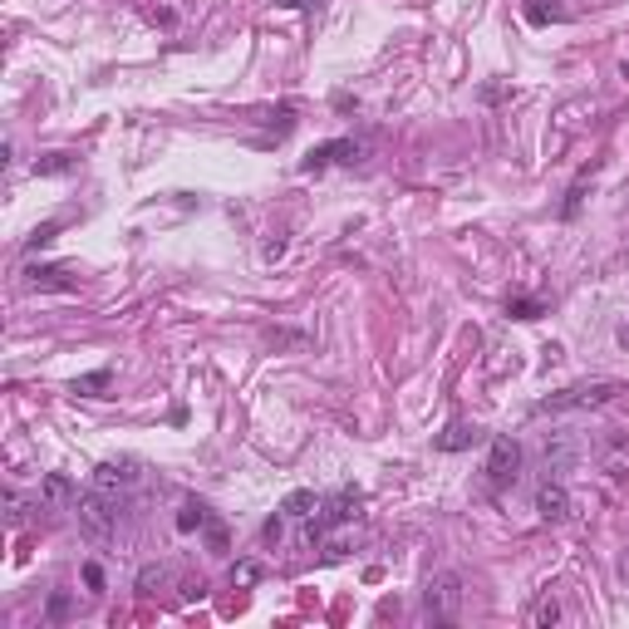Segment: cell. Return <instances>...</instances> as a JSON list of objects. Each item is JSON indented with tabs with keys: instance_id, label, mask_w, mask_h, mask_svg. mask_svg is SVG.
<instances>
[{
	"instance_id": "cell-1",
	"label": "cell",
	"mask_w": 629,
	"mask_h": 629,
	"mask_svg": "<svg viewBox=\"0 0 629 629\" xmlns=\"http://www.w3.org/2000/svg\"><path fill=\"white\" fill-rule=\"evenodd\" d=\"M119 511H123V501L109 497V492H99V487L79 492V501H75L79 531H84L89 541H109L113 531H119Z\"/></svg>"
},
{
	"instance_id": "cell-2",
	"label": "cell",
	"mask_w": 629,
	"mask_h": 629,
	"mask_svg": "<svg viewBox=\"0 0 629 629\" xmlns=\"http://www.w3.org/2000/svg\"><path fill=\"white\" fill-rule=\"evenodd\" d=\"M625 394V384L615 379H595V384H571V389H555L536 403V413H571V408H605Z\"/></svg>"
},
{
	"instance_id": "cell-3",
	"label": "cell",
	"mask_w": 629,
	"mask_h": 629,
	"mask_svg": "<svg viewBox=\"0 0 629 629\" xmlns=\"http://www.w3.org/2000/svg\"><path fill=\"white\" fill-rule=\"evenodd\" d=\"M359 507H364V492L359 487H340L334 497H324L320 511L306 521V541H324L334 527H350V521L359 517Z\"/></svg>"
},
{
	"instance_id": "cell-4",
	"label": "cell",
	"mask_w": 629,
	"mask_h": 629,
	"mask_svg": "<svg viewBox=\"0 0 629 629\" xmlns=\"http://www.w3.org/2000/svg\"><path fill=\"white\" fill-rule=\"evenodd\" d=\"M463 600H467V590H463V575L457 571H443L423 585V615L433 625H453L463 615Z\"/></svg>"
},
{
	"instance_id": "cell-5",
	"label": "cell",
	"mask_w": 629,
	"mask_h": 629,
	"mask_svg": "<svg viewBox=\"0 0 629 629\" xmlns=\"http://www.w3.org/2000/svg\"><path fill=\"white\" fill-rule=\"evenodd\" d=\"M521 472V443L517 438H492V453H487V467H482V477H487V492H507L511 482H517Z\"/></svg>"
},
{
	"instance_id": "cell-6",
	"label": "cell",
	"mask_w": 629,
	"mask_h": 629,
	"mask_svg": "<svg viewBox=\"0 0 629 629\" xmlns=\"http://www.w3.org/2000/svg\"><path fill=\"white\" fill-rule=\"evenodd\" d=\"M138 482H143L138 457H109V463H99V467H93L89 487H99V492H109V497L128 501V492L138 487Z\"/></svg>"
},
{
	"instance_id": "cell-7",
	"label": "cell",
	"mask_w": 629,
	"mask_h": 629,
	"mask_svg": "<svg viewBox=\"0 0 629 629\" xmlns=\"http://www.w3.org/2000/svg\"><path fill=\"white\" fill-rule=\"evenodd\" d=\"M364 148L354 138H330V143H314V148L300 157V173H324V167L334 163H359Z\"/></svg>"
},
{
	"instance_id": "cell-8",
	"label": "cell",
	"mask_w": 629,
	"mask_h": 629,
	"mask_svg": "<svg viewBox=\"0 0 629 629\" xmlns=\"http://www.w3.org/2000/svg\"><path fill=\"white\" fill-rule=\"evenodd\" d=\"M536 517L541 521H565V517H571V492H565V482L551 477V472H546V482L536 487Z\"/></svg>"
},
{
	"instance_id": "cell-9",
	"label": "cell",
	"mask_w": 629,
	"mask_h": 629,
	"mask_svg": "<svg viewBox=\"0 0 629 629\" xmlns=\"http://www.w3.org/2000/svg\"><path fill=\"white\" fill-rule=\"evenodd\" d=\"M541 453H546V472H565V467H575L580 463V438L575 433H546V447H541Z\"/></svg>"
},
{
	"instance_id": "cell-10",
	"label": "cell",
	"mask_w": 629,
	"mask_h": 629,
	"mask_svg": "<svg viewBox=\"0 0 629 629\" xmlns=\"http://www.w3.org/2000/svg\"><path fill=\"white\" fill-rule=\"evenodd\" d=\"M25 286H30V290H59V296H75L79 280L69 276L65 266H30V270H25Z\"/></svg>"
},
{
	"instance_id": "cell-11",
	"label": "cell",
	"mask_w": 629,
	"mask_h": 629,
	"mask_svg": "<svg viewBox=\"0 0 629 629\" xmlns=\"http://www.w3.org/2000/svg\"><path fill=\"white\" fill-rule=\"evenodd\" d=\"M482 438H487V433H482L477 423H463V418H457V423H447L443 433L433 438V447H438V453H467V447L482 443Z\"/></svg>"
},
{
	"instance_id": "cell-12",
	"label": "cell",
	"mask_w": 629,
	"mask_h": 629,
	"mask_svg": "<svg viewBox=\"0 0 629 629\" xmlns=\"http://www.w3.org/2000/svg\"><path fill=\"white\" fill-rule=\"evenodd\" d=\"M65 501H79L75 482H69L65 472H49V477L40 482V511H45V507H65Z\"/></svg>"
},
{
	"instance_id": "cell-13",
	"label": "cell",
	"mask_w": 629,
	"mask_h": 629,
	"mask_svg": "<svg viewBox=\"0 0 629 629\" xmlns=\"http://www.w3.org/2000/svg\"><path fill=\"white\" fill-rule=\"evenodd\" d=\"M320 501H324V497H314L310 487H300V492H290V497L280 501V511H286L290 521H310L314 511H320Z\"/></svg>"
},
{
	"instance_id": "cell-14",
	"label": "cell",
	"mask_w": 629,
	"mask_h": 629,
	"mask_svg": "<svg viewBox=\"0 0 629 629\" xmlns=\"http://www.w3.org/2000/svg\"><path fill=\"white\" fill-rule=\"evenodd\" d=\"M521 15H527L531 25H561V20H571V10L555 5V0H527V5H521Z\"/></svg>"
},
{
	"instance_id": "cell-15",
	"label": "cell",
	"mask_w": 629,
	"mask_h": 629,
	"mask_svg": "<svg viewBox=\"0 0 629 629\" xmlns=\"http://www.w3.org/2000/svg\"><path fill=\"white\" fill-rule=\"evenodd\" d=\"M207 521H212V511H207L202 501H182V507H177V521H173V527L182 531V536H192V531H207Z\"/></svg>"
},
{
	"instance_id": "cell-16",
	"label": "cell",
	"mask_w": 629,
	"mask_h": 629,
	"mask_svg": "<svg viewBox=\"0 0 629 629\" xmlns=\"http://www.w3.org/2000/svg\"><path fill=\"white\" fill-rule=\"evenodd\" d=\"M600 467L610 472V477H625V472H629V443H625V438H605Z\"/></svg>"
},
{
	"instance_id": "cell-17",
	"label": "cell",
	"mask_w": 629,
	"mask_h": 629,
	"mask_svg": "<svg viewBox=\"0 0 629 629\" xmlns=\"http://www.w3.org/2000/svg\"><path fill=\"white\" fill-rule=\"evenodd\" d=\"M30 173L35 177H65V173H75V153H45V157L30 163Z\"/></svg>"
},
{
	"instance_id": "cell-18",
	"label": "cell",
	"mask_w": 629,
	"mask_h": 629,
	"mask_svg": "<svg viewBox=\"0 0 629 629\" xmlns=\"http://www.w3.org/2000/svg\"><path fill=\"white\" fill-rule=\"evenodd\" d=\"M109 384H113V369H93V374H79V379L69 384V389L84 394V398H99L103 389H109Z\"/></svg>"
},
{
	"instance_id": "cell-19",
	"label": "cell",
	"mask_w": 629,
	"mask_h": 629,
	"mask_svg": "<svg viewBox=\"0 0 629 629\" xmlns=\"http://www.w3.org/2000/svg\"><path fill=\"white\" fill-rule=\"evenodd\" d=\"M55 236H59V222H45V226H35V232L25 236V251H30V256H35V251H45V246H49V241H55Z\"/></svg>"
},
{
	"instance_id": "cell-20",
	"label": "cell",
	"mask_w": 629,
	"mask_h": 629,
	"mask_svg": "<svg viewBox=\"0 0 629 629\" xmlns=\"http://www.w3.org/2000/svg\"><path fill=\"white\" fill-rule=\"evenodd\" d=\"M163 580H167V565H143L138 571V595H157Z\"/></svg>"
},
{
	"instance_id": "cell-21",
	"label": "cell",
	"mask_w": 629,
	"mask_h": 629,
	"mask_svg": "<svg viewBox=\"0 0 629 629\" xmlns=\"http://www.w3.org/2000/svg\"><path fill=\"white\" fill-rule=\"evenodd\" d=\"M25 517H30V507H25V497H20V492H5V521L10 527H25Z\"/></svg>"
},
{
	"instance_id": "cell-22",
	"label": "cell",
	"mask_w": 629,
	"mask_h": 629,
	"mask_svg": "<svg viewBox=\"0 0 629 629\" xmlns=\"http://www.w3.org/2000/svg\"><path fill=\"white\" fill-rule=\"evenodd\" d=\"M541 310H546V306H541V300H531V296H521V300H511V306H507L511 320H536Z\"/></svg>"
},
{
	"instance_id": "cell-23",
	"label": "cell",
	"mask_w": 629,
	"mask_h": 629,
	"mask_svg": "<svg viewBox=\"0 0 629 629\" xmlns=\"http://www.w3.org/2000/svg\"><path fill=\"white\" fill-rule=\"evenodd\" d=\"M555 620H561V605H555L551 595H541L536 610H531V625H555Z\"/></svg>"
},
{
	"instance_id": "cell-24",
	"label": "cell",
	"mask_w": 629,
	"mask_h": 629,
	"mask_svg": "<svg viewBox=\"0 0 629 629\" xmlns=\"http://www.w3.org/2000/svg\"><path fill=\"white\" fill-rule=\"evenodd\" d=\"M232 580L241 585V590H246V585H256V580H261V565H256V561H241L236 571H232Z\"/></svg>"
},
{
	"instance_id": "cell-25",
	"label": "cell",
	"mask_w": 629,
	"mask_h": 629,
	"mask_svg": "<svg viewBox=\"0 0 629 629\" xmlns=\"http://www.w3.org/2000/svg\"><path fill=\"white\" fill-rule=\"evenodd\" d=\"M69 615V595L59 590V595H49V610H45V620H65Z\"/></svg>"
},
{
	"instance_id": "cell-26",
	"label": "cell",
	"mask_w": 629,
	"mask_h": 629,
	"mask_svg": "<svg viewBox=\"0 0 629 629\" xmlns=\"http://www.w3.org/2000/svg\"><path fill=\"white\" fill-rule=\"evenodd\" d=\"M207 541H212V551H226V527L222 521H207Z\"/></svg>"
},
{
	"instance_id": "cell-27",
	"label": "cell",
	"mask_w": 629,
	"mask_h": 629,
	"mask_svg": "<svg viewBox=\"0 0 629 629\" xmlns=\"http://www.w3.org/2000/svg\"><path fill=\"white\" fill-rule=\"evenodd\" d=\"M84 580H89V590H103V571H99V565H84Z\"/></svg>"
},
{
	"instance_id": "cell-28",
	"label": "cell",
	"mask_w": 629,
	"mask_h": 629,
	"mask_svg": "<svg viewBox=\"0 0 629 629\" xmlns=\"http://www.w3.org/2000/svg\"><path fill=\"white\" fill-rule=\"evenodd\" d=\"M280 531H286V511H280V517H270V521H266V541H280Z\"/></svg>"
},
{
	"instance_id": "cell-29",
	"label": "cell",
	"mask_w": 629,
	"mask_h": 629,
	"mask_svg": "<svg viewBox=\"0 0 629 629\" xmlns=\"http://www.w3.org/2000/svg\"><path fill=\"white\" fill-rule=\"evenodd\" d=\"M497 99H507V89H501V84H487V89H482V103H497Z\"/></svg>"
},
{
	"instance_id": "cell-30",
	"label": "cell",
	"mask_w": 629,
	"mask_h": 629,
	"mask_svg": "<svg viewBox=\"0 0 629 629\" xmlns=\"http://www.w3.org/2000/svg\"><path fill=\"white\" fill-rule=\"evenodd\" d=\"M280 10H310V5H320V0H276Z\"/></svg>"
},
{
	"instance_id": "cell-31",
	"label": "cell",
	"mask_w": 629,
	"mask_h": 629,
	"mask_svg": "<svg viewBox=\"0 0 629 629\" xmlns=\"http://www.w3.org/2000/svg\"><path fill=\"white\" fill-rule=\"evenodd\" d=\"M620 350H629V324H620Z\"/></svg>"
}]
</instances>
